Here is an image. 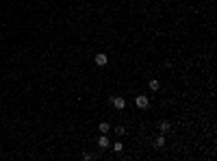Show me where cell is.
Here are the masks:
<instances>
[{
	"label": "cell",
	"mask_w": 217,
	"mask_h": 161,
	"mask_svg": "<svg viewBox=\"0 0 217 161\" xmlns=\"http://www.w3.org/2000/svg\"><path fill=\"white\" fill-rule=\"evenodd\" d=\"M93 61H96V65H100V68H102V65H106V63H109V57H106L104 52H98V55L93 57Z\"/></svg>",
	"instance_id": "cell-1"
},
{
	"label": "cell",
	"mask_w": 217,
	"mask_h": 161,
	"mask_svg": "<svg viewBox=\"0 0 217 161\" xmlns=\"http://www.w3.org/2000/svg\"><path fill=\"white\" fill-rule=\"evenodd\" d=\"M135 105H137L139 109H145V107L150 105V100H148V96H143V94H141V96H137V98H135Z\"/></svg>",
	"instance_id": "cell-2"
},
{
	"label": "cell",
	"mask_w": 217,
	"mask_h": 161,
	"mask_svg": "<svg viewBox=\"0 0 217 161\" xmlns=\"http://www.w3.org/2000/svg\"><path fill=\"white\" fill-rule=\"evenodd\" d=\"M111 102H113L115 109H124V107H126V100H124L122 96H111Z\"/></svg>",
	"instance_id": "cell-3"
},
{
	"label": "cell",
	"mask_w": 217,
	"mask_h": 161,
	"mask_svg": "<svg viewBox=\"0 0 217 161\" xmlns=\"http://www.w3.org/2000/svg\"><path fill=\"white\" fill-rule=\"evenodd\" d=\"M98 146H100V148H109V146H111L104 133H100V137H98Z\"/></svg>",
	"instance_id": "cell-4"
},
{
	"label": "cell",
	"mask_w": 217,
	"mask_h": 161,
	"mask_svg": "<svg viewBox=\"0 0 217 161\" xmlns=\"http://www.w3.org/2000/svg\"><path fill=\"white\" fill-rule=\"evenodd\" d=\"M170 128H172V126H170V122H167V120H163L161 124H159V131H161L163 135H165V133H170Z\"/></svg>",
	"instance_id": "cell-5"
},
{
	"label": "cell",
	"mask_w": 217,
	"mask_h": 161,
	"mask_svg": "<svg viewBox=\"0 0 217 161\" xmlns=\"http://www.w3.org/2000/svg\"><path fill=\"white\" fill-rule=\"evenodd\" d=\"M148 87H150L152 91H159V87H161V83H159L156 79H150V83H148Z\"/></svg>",
	"instance_id": "cell-6"
},
{
	"label": "cell",
	"mask_w": 217,
	"mask_h": 161,
	"mask_svg": "<svg viewBox=\"0 0 217 161\" xmlns=\"http://www.w3.org/2000/svg\"><path fill=\"white\" fill-rule=\"evenodd\" d=\"M98 128H100V133H104V135H106V133L111 131V126H109V122H100V126H98Z\"/></svg>",
	"instance_id": "cell-7"
},
{
	"label": "cell",
	"mask_w": 217,
	"mask_h": 161,
	"mask_svg": "<svg viewBox=\"0 0 217 161\" xmlns=\"http://www.w3.org/2000/svg\"><path fill=\"white\" fill-rule=\"evenodd\" d=\"M154 144H156V148H163V146H165V135L156 137V142H154Z\"/></svg>",
	"instance_id": "cell-8"
},
{
	"label": "cell",
	"mask_w": 217,
	"mask_h": 161,
	"mask_svg": "<svg viewBox=\"0 0 217 161\" xmlns=\"http://www.w3.org/2000/svg\"><path fill=\"white\" fill-rule=\"evenodd\" d=\"M111 148H113L115 153H122V150H124V144H122V142H115V144H113Z\"/></svg>",
	"instance_id": "cell-9"
},
{
	"label": "cell",
	"mask_w": 217,
	"mask_h": 161,
	"mask_svg": "<svg viewBox=\"0 0 217 161\" xmlns=\"http://www.w3.org/2000/svg\"><path fill=\"white\" fill-rule=\"evenodd\" d=\"M113 131H115V135H117V137H122V135L126 133V128H124V126H117V128H113Z\"/></svg>",
	"instance_id": "cell-10"
}]
</instances>
